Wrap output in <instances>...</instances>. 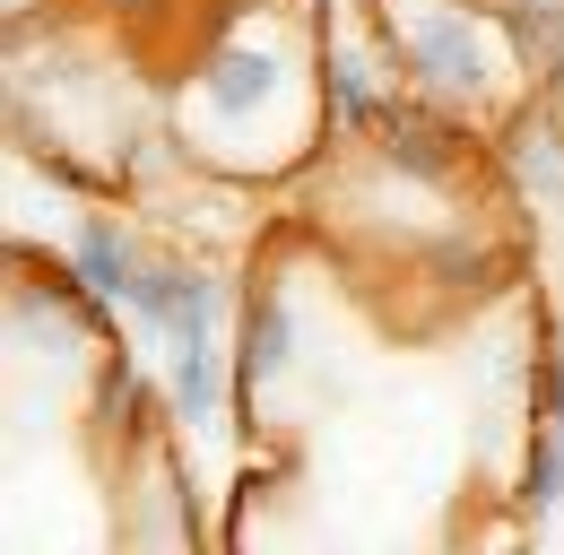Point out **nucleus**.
<instances>
[{"instance_id": "1", "label": "nucleus", "mask_w": 564, "mask_h": 555, "mask_svg": "<svg viewBox=\"0 0 564 555\" xmlns=\"http://www.w3.org/2000/svg\"><path fill=\"white\" fill-rule=\"evenodd\" d=\"M330 105L322 87V35L286 9V0H252L192 53L183 78V148L209 174H286L313 148V113Z\"/></svg>"}, {"instance_id": "2", "label": "nucleus", "mask_w": 564, "mask_h": 555, "mask_svg": "<svg viewBox=\"0 0 564 555\" xmlns=\"http://www.w3.org/2000/svg\"><path fill=\"white\" fill-rule=\"evenodd\" d=\"M373 26H382V44L425 113L503 122V105L530 87L495 0H373Z\"/></svg>"}, {"instance_id": "3", "label": "nucleus", "mask_w": 564, "mask_h": 555, "mask_svg": "<svg viewBox=\"0 0 564 555\" xmlns=\"http://www.w3.org/2000/svg\"><path fill=\"white\" fill-rule=\"evenodd\" d=\"M226 278L209 270V261H148V278H140V295H131V322H140L148 339L165 347H209V339H226Z\"/></svg>"}, {"instance_id": "4", "label": "nucleus", "mask_w": 564, "mask_h": 555, "mask_svg": "<svg viewBox=\"0 0 564 555\" xmlns=\"http://www.w3.org/2000/svg\"><path fill=\"white\" fill-rule=\"evenodd\" d=\"M148 261H156V252L140 243V226H131V217H113V208H78L70 243H62V270L78 278V295L122 304V313H131V295H140Z\"/></svg>"}, {"instance_id": "5", "label": "nucleus", "mask_w": 564, "mask_h": 555, "mask_svg": "<svg viewBox=\"0 0 564 555\" xmlns=\"http://www.w3.org/2000/svg\"><path fill=\"white\" fill-rule=\"evenodd\" d=\"M165 400H174V425H192V434H217V425L235 416V400H243L235 339L174 347V356H165Z\"/></svg>"}, {"instance_id": "6", "label": "nucleus", "mask_w": 564, "mask_h": 555, "mask_svg": "<svg viewBox=\"0 0 564 555\" xmlns=\"http://www.w3.org/2000/svg\"><path fill=\"white\" fill-rule=\"evenodd\" d=\"M539 512L564 503V347L539 356V382H530V486H521Z\"/></svg>"}, {"instance_id": "7", "label": "nucleus", "mask_w": 564, "mask_h": 555, "mask_svg": "<svg viewBox=\"0 0 564 555\" xmlns=\"http://www.w3.org/2000/svg\"><path fill=\"white\" fill-rule=\"evenodd\" d=\"M512 174L539 208H564V122H547V113L512 122Z\"/></svg>"}]
</instances>
